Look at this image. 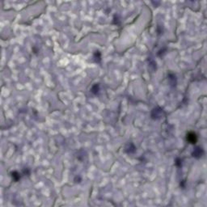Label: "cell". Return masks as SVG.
Returning a JSON list of instances; mask_svg holds the SVG:
<instances>
[{
    "mask_svg": "<svg viewBox=\"0 0 207 207\" xmlns=\"http://www.w3.org/2000/svg\"><path fill=\"white\" fill-rule=\"evenodd\" d=\"M187 140L190 143H195L197 142V136L194 133H189L187 135Z\"/></svg>",
    "mask_w": 207,
    "mask_h": 207,
    "instance_id": "obj_1",
    "label": "cell"
}]
</instances>
